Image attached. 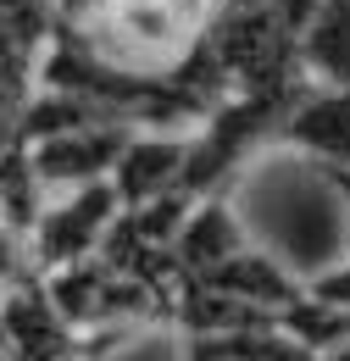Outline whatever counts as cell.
I'll return each mask as SVG.
<instances>
[{
  "mask_svg": "<svg viewBox=\"0 0 350 361\" xmlns=\"http://www.w3.org/2000/svg\"><path fill=\"white\" fill-rule=\"evenodd\" d=\"M183 361H245L228 334H183Z\"/></svg>",
  "mask_w": 350,
  "mask_h": 361,
  "instance_id": "cell-6",
  "label": "cell"
},
{
  "mask_svg": "<svg viewBox=\"0 0 350 361\" xmlns=\"http://www.w3.org/2000/svg\"><path fill=\"white\" fill-rule=\"evenodd\" d=\"M128 134H133L128 123L95 117V123L61 128V134H50V139H34V145H28V167H34V178H40L44 195H73V189H84V183L111 178V167H117Z\"/></svg>",
  "mask_w": 350,
  "mask_h": 361,
  "instance_id": "cell-2",
  "label": "cell"
},
{
  "mask_svg": "<svg viewBox=\"0 0 350 361\" xmlns=\"http://www.w3.org/2000/svg\"><path fill=\"white\" fill-rule=\"evenodd\" d=\"M61 361H84V356H61Z\"/></svg>",
  "mask_w": 350,
  "mask_h": 361,
  "instance_id": "cell-7",
  "label": "cell"
},
{
  "mask_svg": "<svg viewBox=\"0 0 350 361\" xmlns=\"http://www.w3.org/2000/svg\"><path fill=\"white\" fill-rule=\"evenodd\" d=\"M183 167H189V134L173 139V134H128L117 167H111V189L128 206H150L162 195H173L183 183Z\"/></svg>",
  "mask_w": 350,
  "mask_h": 361,
  "instance_id": "cell-4",
  "label": "cell"
},
{
  "mask_svg": "<svg viewBox=\"0 0 350 361\" xmlns=\"http://www.w3.org/2000/svg\"><path fill=\"white\" fill-rule=\"evenodd\" d=\"M117 217H123V200H117L111 178L84 183V189L50 200L40 212V223L28 228V256H34L40 278L56 272V267H73V262L100 256V245H106V233H111Z\"/></svg>",
  "mask_w": 350,
  "mask_h": 361,
  "instance_id": "cell-1",
  "label": "cell"
},
{
  "mask_svg": "<svg viewBox=\"0 0 350 361\" xmlns=\"http://www.w3.org/2000/svg\"><path fill=\"white\" fill-rule=\"evenodd\" d=\"M284 145H295L301 156H311L322 173L334 167H350V90H334V84H317V90H301L284 128H278Z\"/></svg>",
  "mask_w": 350,
  "mask_h": 361,
  "instance_id": "cell-3",
  "label": "cell"
},
{
  "mask_svg": "<svg viewBox=\"0 0 350 361\" xmlns=\"http://www.w3.org/2000/svg\"><path fill=\"white\" fill-rule=\"evenodd\" d=\"M295 56L317 84L350 90V0H317L295 39Z\"/></svg>",
  "mask_w": 350,
  "mask_h": 361,
  "instance_id": "cell-5",
  "label": "cell"
}]
</instances>
